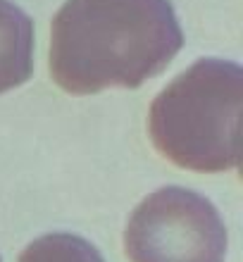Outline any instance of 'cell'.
<instances>
[{
    "instance_id": "obj_2",
    "label": "cell",
    "mask_w": 243,
    "mask_h": 262,
    "mask_svg": "<svg viewBox=\"0 0 243 262\" xmlns=\"http://www.w3.org/2000/svg\"><path fill=\"white\" fill-rule=\"evenodd\" d=\"M243 69L229 60H198L150 105L153 145L169 162L193 172L238 167Z\"/></svg>"
},
{
    "instance_id": "obj_5",
    "label": "cell",
    "mask_w": 243,
    "mask_h": 262,
    "mask_svg": "<svg viewBox=\"0 0 243 262\" xmlns=\"http://www.w3.org/2000/svg\"><path fill=\"white\" fill-rule=\"evenodd\" d=\"M19 262H105L93 243L67 231H53L29 243Z\"/></svg>"
},
{
    "instance_id": "obj_3",
    "label": "cell",
    "mask_w": 243,
    "mask_h": 262,
    "mask_svg": "<svg viewBox=\"0 0 243 262\" xmlns=\"http://www.w3.org/2000/svg\"><path fill=\"white\" fill-rule=\"evenodd\" d=\"M124 250L131 262H224L227 227L205 195L165 186L131 212Z\"/></svg>"
},
{
    "instance_id": "obj_4",
    "label": "cell",
    "mask_w": 243,
    "mask_h": 262,
    "mask_svg": "<svg viewBox=\"0 0 243 262\" xmlns=\"http://www.w3.org/2000/svg\"><path fill=\"white\" fill-rule=\"evenodd\" d=\"M34 74V21L12 0H0V93Z\"/></svg>"
},
{
    "instance_id": "obj_1",
    "label": "cell",
    "mask_w": 243,
    "mask_h": 262,
    "mask_svg": "<svg viewBox=\"0 0 243 262\" xmlns=\"http://www.w3.org/2000/svg\"><path fill=\"white\" fill-rule=\"evenodd\" d=\"M181 46L169 0H67L50 29V74L74 96L139 89Z\"/></svg>"
}]
</instances>
